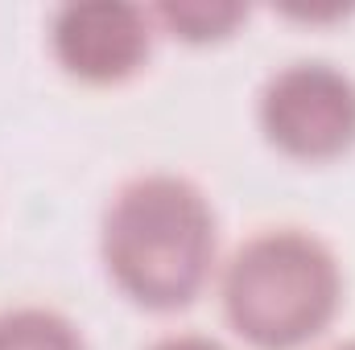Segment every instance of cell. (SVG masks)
I'll list each match as a JSON object with an SVG mask.
<instances>
[{"label":"cell","mask_w":355,"mask_h":350,"mask_svg":"<svg viewBox=\"0 0 355 350\" xmlns=\"http://www.w3.org/2000/svg\"><path fill=\"white\" fill-rule=\"evenodd\" d=\"M215 210L178 174H145L116 190L99 227L107 280L149 313L186 309L215 268Z\"/></svg>","instance_id":"obj_1"},{"label":"cell","mask_w":355,"mask_h":350,"mask_svg":"<svg viewBox=\"0 0 355 350\" xmlns=\"http://www.w3.org/2000/svg\"><path fill=\"white\" fill-rule=\"evenodd\" d=\"M219 297L227 326L248 347L297 350L339 317L343 268L318 235L277 227L236 248Z\"/></svg>","instance_id":"obj_2"},{"label":"cell","mask_w":355,"mask_h":350,"mask_svg":"<svg viewBox=\"0 0 355 350\" xmlns=\"http://www.w3.org/2000/svg\"><path fill=\"white\" fill-rule=\"evenodd\" d=\"M257 124L289 161H339L355 149V79L322 58L289 62L261 87Z\"/></svg>","instance_id":"obj_3"},{"label":"cell","mask_w":355,"mask_h":350,"mask_svg":"<svg viewBox=\"0 0 355 350\" xmlns=\"http://www.w3.org/2000/svg\"><path fill=\"white\" fill-rule=\"evenodd\" d=\"M54 62L91 87L132 79L153 54V17L128 0H71L50 17Z\"/></svg>","instance_id":"obj_4"},{"label":"cell","mask_w":355,"mask_h":350,"mask_svg":"<svg viewBox=\"0 0 355 350\" xmlns=\"http://www.w3.org/2000/svg\"><path fill=\"white\" fill-rule=\"evenodd\" d=\"M149 17L157 25H166V33H174L190 46H211V42L232 37L248 21V4H236V0H166Z\"/></svg>","instance_id":"obj_5"},{"label":"cell","mask_w":355,"mask_h":350,"mask_svg":"<svg viewBox=\"0 0 355 350\" xmlns=\"http://www.w3.org/2000/svg\"><path fill=\"white\" fill-rule=\"evenodd\" d=\"M0 350H87V342L67 313L17 305L0 313Z\"/></svg>","instance_id":"obj_6"},{"label":"cell","mask_w":355,"mask_h":350,"mask_svg":"<svg viewBox=\"0 0 355 350\" xmlns=\"http://www.w3.org/2000/svg\"><path fill=\"white\" fill-rule=\"evenodd\" d=\"M149 350H227V347L207 338V334H170V338H157Z\"/></svg>","instance_id":"obj_7"},{"label":"cell","mask_w":355,"mask_h":350,"mask_svg":"<svg viewBox=\"0 0 355 350\" xmlns=\"http://www.w3.org/2000/svg\"><path fill=\"white\" fill-rule=\"evenodd\" d=\"M335 350H355V342H343V347H335Z\"/></svg>","instance_id":"obj_8"}]
</instances>
